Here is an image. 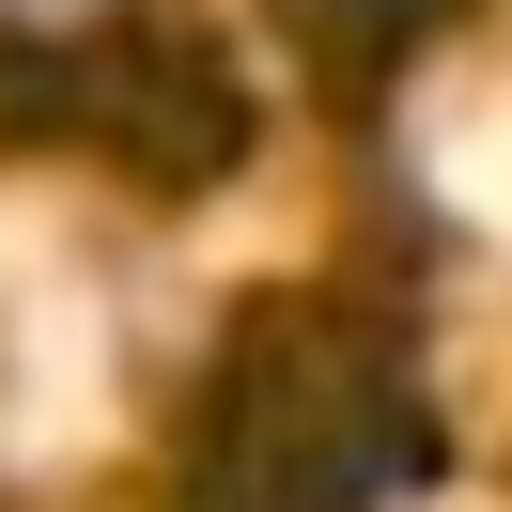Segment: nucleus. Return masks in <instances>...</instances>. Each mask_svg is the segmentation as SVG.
I'll return each mask as SVG.
<instances>
[{"label":"nucleus","instance_id":"obj_1","mask_svg":"<svg viewBox=\"0 0 512 512\" xmlns=\"http://www.w3.org/2000/svg\"><path fill=\"white\" fill-rule=\"evenodd\" d=\"M435 481V388L373 311H249L202 373L171 512H388Z\"/></svg>","mask_w":512,"mask_h":512},{"label":"nucleus","instance_id":"obj_2","mask_svg":"<svg viewBox=\"0 0 512 512\" xmlns=\"http://www.w3.org/2000/svg\"><path fill=\"white\" fill-rule=\"evenodd\" d=\"M295 16H311V47H326V63H357V78H373V63H404V47L435 32L450 0H295Z\"/></svg>","mask_w":512,"mask_h":512}]
</instances>
